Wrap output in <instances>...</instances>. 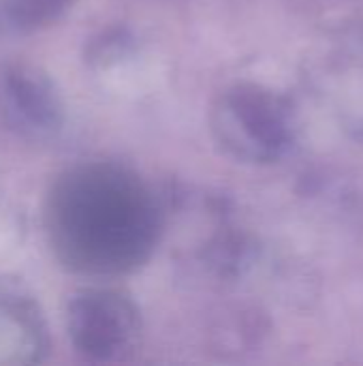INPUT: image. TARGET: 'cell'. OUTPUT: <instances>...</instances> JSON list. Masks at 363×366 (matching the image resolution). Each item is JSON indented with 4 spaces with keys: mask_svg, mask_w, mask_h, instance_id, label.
Wrapping results in <instances>:
<instances>
[{
    "mask_svg": "<svg viewBox=\"0 0 363 366\" xmlns=\"http://www.w3.org/2000/svg\"><path fill=\"white\" fill-rule=\"evenodd\" d=\"M45 234L58 262L90 277L141 268L158 247L160 210L148 184L113 163H83L56 178Z\"/></svg>",
    "mask_w": 363,
    "mask_h": 366,
    "instance_id": "cell-1",
    "label": "cell"
},
{
    "mask_svg": "<svg viewBox=\"0 0 363 366\" xmlns=\"http://www.w3.org/2000/svg\"><path fill=\"white\" fill-rule=\"evenodd\" d=\"M64 326L83 358L109 362L137 345L141 317L128 294L113 287H86L68 298Z\"/></svg>",
    "mask_w": 363,
    "mask_h": 366,
    "instance_id": "cell-2",
    "label": "cell"
},
{
    "mask_svg": "<svg viewBox=\"0 0 363 366\" xmlns=\"http://www.w3.org/2000/svg\"><path fill=\"white\" fill-rule=\"evenodd\" d=\"M212 131L216 142L240 159L270 157L282 137L278 107L257 88L235 86L214 105Z\"/></svg>",
    "mask_w": 363,
    "mask_h": 366,
    "instance_id": "cell-3",
    "label": "cell"
},
{
    "mask_svg": "<svg viewBox=\"0 0 363 366\" xmlns=\"http://www.w3.org/2000/svg\"><path fill=\"white\" fill-rule=\"evenodd\" d=\"M2 101L9 120L26 135L49 137L64 124L60 92L39 66H11L2 75Z\"/></svg>",
    "mask_w": 363,
    "mask_h": 366,
    "instance_id": "cell-4",
    "label": "cell"
},
{
    "mask_svg": "<svg viewBox=\"0 0 363 366\" xmlns=\"http://www.w3.org/2000/svg\"><path fill=\"white\" fill-rule=\"evenodd\" d=\"M73 0H0V21L15 32H32L56 21Z\"/></svg>",
    "mask_w": 363,
    "mask_h": 366,
    "instance_id": "cell-5",
    "label": "cell"
}]
</instances>
